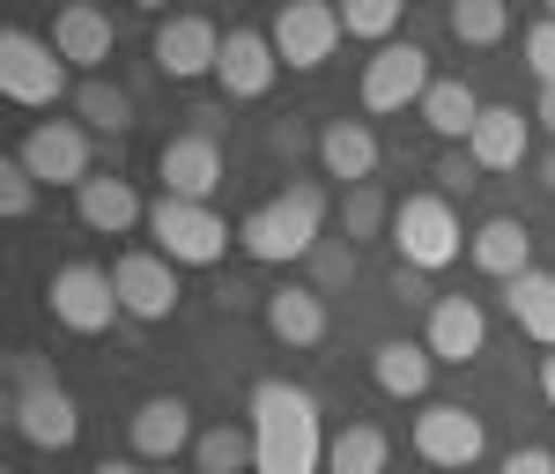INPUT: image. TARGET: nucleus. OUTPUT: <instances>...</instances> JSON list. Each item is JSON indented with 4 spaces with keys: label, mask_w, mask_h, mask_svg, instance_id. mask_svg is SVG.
Wrapping results in <instances>:
<instances>
[{
    "label": "nucleus",
    "mask_w": 555,
    "mask_h": 474,
    "mask_svg": "<svg viewBox=\"0 0 555 474\" xmlns=\"http://www.w3.org/2000/svg\"><path fill=\"white\" fill-rule=\"evenodd\" d=\"M253 445H259L253 474H319L334 437L319 431V400H311L304 386L259 379L253 386Z\"/></svg>",
    "instance_id": "1"
},
{
    "label": "nucleus",
    "mask_w": 555,
    "mask_h": 474,
    "mask_svg": "<svg viewBox=\"0 0 555 474\" xmlns=\"http://www.w3.org/2000/svg\"><path fill=\"white\" fill-rule=\"evenodd\" d=\"M326 216H334V193L311 185V178H289L274 201H259L253 216L237 222V245L259 259V267H282V259H311L326 245Z\"/></svg>",
    "instance_id": "2"
},
{
    "label": "nucleus",
    "mask_w": 555,
    "mask_h": 474,
    "mask_svg": "<svg viewBox=\"0 0 555 474\" xmlns=\"http://www.w3.org/2000/svg\"><path fill=\"white\" fill-rule=\"evenodd\" d=\"M149 230H156V253L171 259V267H222V253L237 245V230L215 216V208H201V201H171V193H156Z\"/></svg>",
    "instance_id": "3"
},
{
    "label": "nucleus",
    "mask_w": 555,
    "mask_h": 474,
    "mask_svg": "<svg viewBox=\"0 0 555 474\" xmlns=\"http://www.w3.org/2000/svg\"><path fill=\"white\" fill-rule=\"evenodd\" d=\"M392 253L408 259L415 274L452 267V259H460V216H452V201H444V193L400 201V208H392Z\"/></svg>",
    "instance_id": "4"
},
{
    "label": "nucleus",
    "mask_w": 555,
    "mask_h": 474,
    "mask_svg": "<svg viewBox=\"0 0 555 474\" xmlns=\"http://www.w3.org/2000/svg\"><path fill=\"white\" fill-rule=\"evenodd\" d=\"M0 97L23 104V112H52L67 97V60L30 30H8L0 38Z\"/></svg>",
    "instance_id": "5"
},
{
    "label": "nucleus",
    "mask_w": 555,
    "mask_h": 474,
    "mask_svg": "<svg viewBox=\"0 0 555 474\" xmlns=\"http://www.w3.org/2000/svg\"><path fill=\"white\" fill-rule=\"evenodd\" d=\"M44 311H52L67 334H104V326L119 319V282H112L104 267H89V259H67V267L52 274V290H44Z\"/></svg>",
    "instance_id": "6"
},
{
    "label": "nucleus",
    "mask_w": 555,
    "mask_h": 474,
    "mask_svg": "<svg viewBox=\"0 0 555 474\" xmlns=\"http://www.w3.org/2000/svg\"><path fill=\"white\" fill-rule=\"evenodd\" d=\"M429 82H437V75H429V52H423V44H408V38L378 44V52L363 60V104H371V112H408V104L423 112Z\"/></svg>",
    "instance_id": "7"
},
{
    "label": "nucleus",
    "mask_w": 555,
    "mask_h": 474,
    "mask_svg": "<svg viewBox=\"0 0 555 474\" xmlns=\"http://www.w3.org/2000/svg\"><path fill=\"white\" fill-rule=\"evenodd\" d=\"M15 164L38 178V185H89V127L75 119H38V127L23 133V149H15Z\"/></svg>",
    "instance_id": "8"
},
{
    "label": "nucleus",
    "mask_w": 555,
    "mask_h": 474,
    "mask_svg": "<svg viewBox=\"0 0 555 474\" xmlns=\"http://www.w3.org/2000/svg\"><path fill=\"white\" fill-rule=\"evenodd\" d=\"M267 38H274V60H282V67L311 75V67H326L334 44H341V8H326V0H289Z\"/></svg>",
    "instance_id": "9"
},
{
    "label": "nucleus",
    "mask_w": 555,
    "mask_h": 474,
    "mask_svg": "<svg viewBox=\"0 0 555 474\" xmlns=\"http://www.w3.org/2000/svg\"><path fill=\"white\" fill-rule=\"evenodd\" d=\"M415 452H423L429 467L460 474V467H474V460L489 452V431H481V415L460 408V400H429L423 415H415Z\"/></svg>",
    "instance_id": "10"
},
{
    "label": "nucleus",
    "mask_w": 555,
    "mask_h": 474,
    "mask_svg": "<svg viewBox=\"0 0 555 474\" xmlns=\"http://www.w3.org/2000/svg\"><path fill=\"white\" fill-rule=\"evenodd\" d=\"M149 60L171 82H201V75H215V60H222V30H215L208 15H171V23H156Z\"/></svg>",
    "instance_id": "11"
},
{
    "label": "nucleus",
    "mask_w": 555,
    "mask_h": 474,
    "mask_svg": "<svg viewBox=\"0 0 555 474\" xmlns=\"http://www.w3.org/2000/svg\"><path fill=\"white\" fill-rule=\"evenodd\" d=\"M112 282H119V311L141 326H164L178 311V267L164 253H119Z\"/></svg>",
    "instance_id": "12"
},
{
    "label": "nucleus",
    "mask_w": 555,
    "mask_h": 474,
    "mask_svg": "<svg viewBox=\"0 0 555 474\" xmlns=\"http://www.w3.org/2000/svg\"><path fill=\"white\" fill-rule=\"evenodd\" d=\"M156 178H164V193L171 201H201L208 208L215 193H222V149H215V133H178L156 149Z\"/></svg>",
    "instance_id": "13"
},
{
    "label": "nucleus",
    "mask_w": 555,
    "mask_h": 474,
    "mask_svg": "<svg viewBox=\"0 0 555 474\" xmlns=\"http://www.w3.org/2000/svg\"><path fill=\"white\" fill-rule=\"evenodd\" d=\"M127 437H133V460H156V467H171L178 452H193V408L178 400V393H156V400H141L133 408V423H127Z\"/></svg>",
    "instance_id": "14"
},
{
    "label": "nucleus",
    "mask_w": 555,
    "mask_h": 474,
    "mask_svg": "<svg viewBox=\"0 0 555 474\" xmlns=\"http://www.w3.org/2000/svg\"><path fill=\"white\" fill-rule=\"evenodd\" d=\"M259 326L282 348H319L326 342V297L311 282H282V290H267V304H259Z\"/></svg>",
    "instance_id": "15"
},
{
    "label": "nucleus",
    "mask_w": 555,
    "mask_h": 474,
    "mask_svg": "<svg viewBox=\"0 0 555 474\" xmlns=\"http://www.w3.org/2000/svg\"><path fill=\"white\" fill-rule=\"evenodd\" d=\"M282 75V60H274V38L267 30H222V60H215V82L230 89V97H267Z\"/></svg>",
    "instance_id": "16"
},
{
    "label": "nucleus",
    "mask_w": 555,
    "mask_h": 474,
    "mask_svg": "<svg viewBox=\"0 0 555 474\" xmlns=\"http://www.w3.org/2000/svg\"><path fill=\"white\" fill-rule=\"evenodd\" d=\"M423 348L437 363H474L489 348V319L474 297H437L429 304V326H423Z\"/></svg>",
    "instance_id": "17"
},
{
    "label": "nucleus",
    "mask_w": 555,
    "mask_h": 474,
    "mask_svg": "<svg viewBox=\"0 0 555 474\" xmlns=\"http://www.w3.org/2000/svg\"><path fill=\"white\" fill-rule=\"evenodd\" d=\"M112 44H119V30H112L104 8H82V0H75V8L52 15V52H60L67 67H82V75H104Z\"/></svg>",
    "instance_id": "18"
},
{
    "label": "nucleus",
    "mask_w": 555,
    "mask_h": 474,
    "mask_svg": "<svg viewBox=\"0 0 555 474\" xmlns=\"http://www.w3.org/2000/svg\"><path fill=\"white\" fill-rule=\"evenodd\" d=\"M15 437L38 445V452H67V445L82 437V415H75V400H67L60 386L15 393Z\"/></svg>",
    "instance_id": "19"
},
{
    "label": "nucleus",
    "mask_w": 555,
    "mask_h": 474,
    "mask_svg": "<svg viewBox=\"0 0 555 474\" xmlns=\"http://www.w3.org/2000/svg\"><path fill=\"white\" fill-rule=\"evenodd\" d=\"M319 171L334 178V185H371L378 171V133L363 127V119H334V127H319Z\"/></svg>",
    "instance_id": "20"
},
{
    "label": "nucleus",
    "mask_w": 555,
    "mask_h": 474,
    "mask_svg": "<svg viewBox=\"0 0 555 474\" xmlns=\"http://www.w3.org/2000/svg\"><path fill=\"white\" fill-rule=\"evenodd\" d=\"M467 149H474V164H481V171H518V164L533 156V127L518 119V104H489Z\"/></svg>",
    "instance_id": "21"
},
{
    "label": "nucleus",
    "mask_w": 555,
    "mask_h": 474,
    "mask_svg": "<svg viewBox=\"0 0 555 474\" xmlns=\"http://www.w3.org/2000/svg\"><path fill=\"white\" fill-rule=\"evenodd\" d=\"M467 253H474V267H481V274L518 282V274H533V267H526V259H533V230H526L518 216H489L481 230H474Z\"/></svg>",
    "instance_id": "22"
},
{
    "label": "nucleus",
    "mask_w": 555,
    "mask_h": 474,
    "mask_svg": "<svg viewBox=\"0 0 555 474\" xmlns=\"http://www.w3.org/2000/svg\"><path fill=\"white\" fill-rule=\"evenodd\" d=\"M481 112H489V104H481V97H474V89L460 82V75H437V82H429V97H423V127L437 133L444 149H460V141H474V127H481Z\"/></svg>",
    "instance_id": "23"
},
{
    "label": "nucleus",
    "mask_w": 555,
    "mask_h": 474,
    "mask_svg": "<svg viewBox=\"0 0 555 474\" xmlns=\"http://www.w3.org/2000/svg\"><path fill=\"white\" fill-rule=\"evenodd\" d=\"M75 216H82V230H96V238H127L149 208H141V193H133L127 178H89L82 193H75Z\"/></svg>",
    "instance_id": "24"
},
{
    "label": "nucleus",
    "mask_w": 555,
    "mask_h": 474,
    "mask_svg": "<svg viewBox=\"0 0 555 474\" xmlns=\"http://www.w3.org/2000/svg\"><path fill=\"white\" fill-rule=\"evenodd\" d=\"M429 356L423 342H378L371 348V386L385 393V400H423L429 393Z\"/></svg>",
    "instance_id": "25"
},
{
    "label": "nucleus",
    "mask_w": 555,
    "mask_h": 474,
    "mask_svg": "<svg viewBox=\"0 0 555 474\" xmlns=\"http://www.w3.org/2000/svg\"><path fill=\"white\" fill-rule=\"evenodd\" d=\"M245 467H259L253 431H237V423H208V431L193 437V474H245Z\"/></svg>",
    "instance_id": "26"
},
{
    "label": "nucleus",
    "mask_w": 555,
    "mask_h": 474,
    "mask_svg": "<svg viewBox=\"0 0 555 474\" xmlns=\"http://www.w3.org/2000/svg\"><path fill=\"white\" fill-rule=\"evenodd\" d=\"M392 460V437L378 423H341V437L326 445V474H385Z\"/></svg>",
    "instance_id": "27"
},
{
    "label": "nucleus",
    "mask_w": 555,
    "mask_h": 474,
    "mask_svg": "<svg viewBox=\"0 0 555 474\" xmlns=\"http://www.w3.org/2000/svg\"><path fill=\"white\" fill-rule=\"evenodd\" d=\"M504 304H512L518 334H533L541 348H555V274H518Z\"/></svg>",
    "instance_id": "28"
},
{
    "label": "nucleus",
    "mask_w": 555,
    "mask_h": 474,
    "mask_svg": "<svg viewBox=\"0 0 555 474\" xmlns=\"http://www.w3.org/2000/svg\"><path fill=\"white\" fill-rule=\"evenodd\" d=\"M75 119H89L96 133H127L133 127V97L112 75H82L75 82Z\"/></svg>",
    "instance_id": "29"
},
{
    "label": "nucleus",
    "mask_w": 555,
    "mask_h": 474,
    "mask_svg": "<svg viewBox=\"0 0 555 474\" xmlns=\"http://www.w3.org/2000/svg\"><path fill=\"white\" fill-rule=\"evenodd\" d=\"M444 30L460 44H504L512 8H504V0H452V8H444Z\"/></svg>",
    "instance_id": "30"
},
{
    "label": "nucleus",
    "mask_w": 555,
    "mask_h": 474,
    "mask_svg": "<svg viewBox=\"0 0 555 474\" xmlns=\"http://www.w3.org/2000/svg\"><path fill=\"white\" fill-rule=\"evenodd\" d=\"M378 230H392V201H385L378 178H371V185L341 193V238H348V245H363V238H378Z\"/></svg>",
    "instance_id": "31"
},
{
    "label": "nucleus",
    "mask_w": 555,
    "mask_h": 474,
    "mask_svg": "<svg viewBox=\"0 0 555 474\" xmlns=\"http://www.w3.org/2000/svg\"><path fill=\"white\" fill-rule=\"evenodd\" d=\"M341 30L348 38L385 44L392 30H400V0H341Z\"/></svg>",
    "instance_id": "32"
},
{
    "label": "nucleus",
    "mask_w": 555,
    "mask_h": 474,
    "mask_svg": "<svg viewBox=\"0 0 555 474\" xmlns=\"http://www.w3.org/2000/svg\"><path fill=\"white\" fill-rule=\"evenodd\" d=\"M304 267H311V290H319V297H326V290H348V282H356V245H348V238H326Z\"/></svg>",
    "instance_id": "33"
},
{
    "label": "nucleus",
    "mask_w": 555,
    "mask_h": 474,
    "mask_svg": "<svg viewBox=\"0 0 555 474\" xmlns=\"http://www.w3.org/2000/svg\"><path fill=\"white\" fill-rule=\"evenodd\" d=\"M481 185V164H474V149H444L437 156V193L452 201V193H474Z\"/></svg>",
    "instance_id": "34"
},
{
    "label": "nucleus",
    "mask_w": 555,
    "mask_h": 474,
    "mask_svg": "<svg viewBox=\"0 0 555 474\" xmlns=\"http://www.w3.org/2000/svg\"><path fill=\"white\" fill-rule=\"evenodd\" d=\"M0 208H8V222H23L30 208H38V178L23 171V164H8V171H0Z\"/></svg>",
    "instance_id": "35"
},
{
    "label": "nucleus",
    "mask_w": 555,
    "mask_h": 474,
    "mask_svg": "<svg viewBox=\"0 0 555 474\" xmlns=\"http://www.w3.org/2000/svg\"><path fill=\"white\" fill-rule=\"evenodd\" d=\"M526 67L541 75V89H555V15H548V23H533V30H526Z\"/></svg>",
    "instance_id": "36"
},
{
    "label": "nucleus",
    "mask_w": 555,
    "mask_h": 474,
    "mask_svg": "<svg viewBox=\"0 0 555 474\" xmlns=\"http://www.w3.org/2000/svg\"><path fill=\"white\" fill-rule=\"evenodd\" d=\"M267 141H274V156H304V149L319 156V133H304L297 119H274V133H267Z\"/></svg>",
    "instance_id": "37"
},
{
    "label": "nucleus",
    "mask_w": 555,
    "mask_h": 474,
    "mask_svg": "<svg viewBox=\"0 0 555 474\" xmlns=\"http://www.w3.org/2000/svg\"><path fill=\"white\" fill-rule=\"evenodd\" d=\"M496 474H555V452H548V445H526V452H512Z\"/></svg>",
    "instance_id": "38"
},
{
    "label": "nucleus",
    "mask_w": 555,
    "mask_h": 474,
    "mask_svg": "<svg viewBox=\"0 0 555 474\" xmlns=\"http://www.w3.org/2000/svg\"><path fill=\"white\" fill-rule=\"evenodd\" d=\"M215 304H222V311H253V304H267V297H259L253 282H237V274H230V282H222V297H215Z\"/></svg>",
    "instance_id": "39"
},
{
    "label": "nucleus",
    "mask_w": 555,
    "mask_h": 474,
    "mask_svg": "<svg viewBox=\"0 0 555 474\" xmlns=\"http://www.w3.org/2000/svg\"><path fill=\"white\" fill-rule=\"evenodd\" d=\"M533 119L548 127V141H555V89H541V104H533Z\"/></svg>",
    "instance_id": "40"
},
{
    "label": "nucleus",
    "mask_w": 555,
    "mask_h": 474,
    "mask_svg": "<svg viewBox=\"0 0 555 474\" xmlns=\"http://www.w3.org/2000/svg\"><path fill=\"white\" fill-rule=\"evenodd\" d=\"M541 400H548V408H555V348H548V356H541Z\"/></svg>",
    "instance_id": "41"
},
{
    "label": "nucleus",
    "mask_w": 555,
    "mask_h": 474,
    "mask_svg": "<svg viewBox=\"0 0 555 474\" xmlns=\"http://www.w3.org/2000/svg\"><path fill=\"white\" fill-rule=\"evenodd\" d=\"M89 474H141V467H133V460H96Z\"/></svg>",
    "instance_id": "42"
},
{
    "label": "nucleus",
    "mask_w": 555,
    "mask_h": 474,
    "mask_svg": "<svg viewBox=\"0 0 555 474\" xmlns=\"http://www.w3.org/2000/svg\"><path fill=\"white\" fill-rule=\"evenodd\" d=\"M541 185L555 193V141H548V156H541Z\"/></svg>",
    "instance_id": "43"
},
{
    "label": "nucleus",
    "mask_w": 555,
    "mask_h": 474,
    "mask_svg": "<svg viewBox=\"0 0 555 474\" xmlns=\"http://www.w3.org/2000/svg\"><path fill=\"white\" fill-rule=\"evenodd\" d=\"M164 474H178V467H164ZM185 474H193V467H185Z\"/></svg>",
    "instance_id": "44"
}]
</instances>
